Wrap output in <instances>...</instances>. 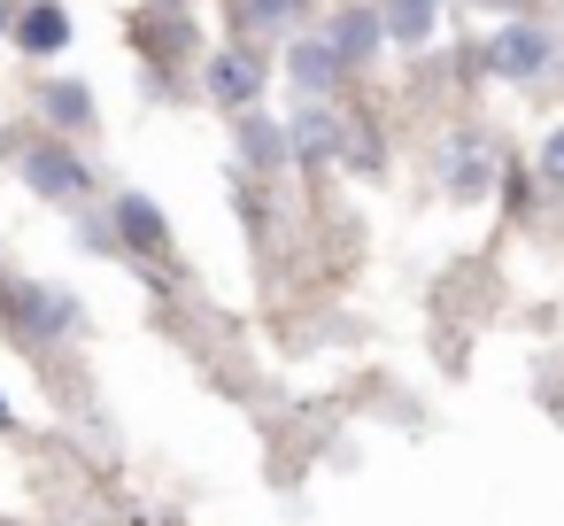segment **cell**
Segmentation results:
<instances>
[{
    "instance_id": "6da1fadb",
    "label": "cell",
    "mask_w": 564,
    "mask_h": 526,
    "mask_svg": "<svg viewBox=\"0 0 564 526\" xmlns=\"http://www.w3.org/2000/svg\"><path fill=\"white\" fill-rule=\"evenodd\" d=\"M9 310H17V325H24V333H40V341H55V333H70V325H78V302H70V294H55V287H9Z\"/></svg>"
},
{
    "instance_id": "7a4b0ae2",
    "label": "cell",
    "mask_w": 564,
    "mask_h": 526,
    "mask_svg": "<svg viewBox=\"0 0 564 526\" xmlns=\"http://www.w3.org/2000/svg\"><path fill=\"white\" fill-rule=\"evenodd\" d=\"M24 179L40 186V194H55V202H70V194H86L94 179H86V163L78 155H63V148H24Z\"/></svg>"
},
{
    "instance_id": "3957f363",
    "label": "cell",
    "mask_w": 564,
    "mask_h": 526,
    "mask_svg": "<svg viewBox=\"0 0 564 526\" xmlns=\"http://www.w3.org/2000/svg\"><path fill=\"white\" fill-rule=\"evenodd\" d=\"M487 63H495L502 78H533V71L549 63V32H533V24H510V32L487 47Z\"/></svg>"
},
{
    "instance_id": "277c9868",
    "label": "cell",
    "mask_w": 564,
    "mask_h": 526,
    "mask_svg": "<svg viewBox=\"0 0 564 526\" xmlns=\"http://www.w3.org/2000/svg\"><path fill=\"white\" fill-rule=\"evenodd\" d=\"M117 233H124L140 256H171V233H163L155 202H140V194H124V202H117Z\"/></svg>"
},
{
    "instance_id": "5b68a950",
    "label": "cell",
    "mask_w": 564,
    "mask_h": 526,
    "mask_svg": "<svg viewBox=\"0 0 564 526\" xmlns=\"http://www.w3.org/2000/svg\"><path fill=\"white\" fill-rule=\"evenodd\" d=\"M209 94L240 109L248 94H263V63H248V55H217V63H209Z\"/></svg>"
},
{
    "instance_id": "8992f818",
    "label": "cell",
    "mask_w": 564,
    "mask_h": 526,
    "mask_svg": "<svg viewBox=\"0 0 564 526\" xmlns=\"http://www.w3.org/2000/svg\"><path fill=\"white\" fill-rule=\"evenodd\" d=\"M17 40H24V47H32V55H55V47H63V40H70V17H63V9H55V0H40V9H32V17H24V24H17Z\"/></svg>"
},
{
    "instance_id": "52a82bcc",
    "label": "cell",
    "mask_w": 564,
    "mask_h": 526,
    "mask_svg": "<svg viewBox=\"0 0 564 526\" xmlns=\"http://www.w3.org/2000/svg\"><path fill=\"white\" fill-rule=\"evenodd\" d=\"M40 109L63 125V132H78V125H94V101H86V86H47L40 94Z\"/></svg>"
},
{
    "instance_id": "ba28073f",
    "label": "cell",
    "mask_w": 564,
    "mask_h": 526,
    "mask_svg": "<svg viewBox=\"0 0 564 526\" xmlns=\"http://www.w3.org/2000/svg\"><path fill=\"white\" fill-rule=\"evenodd\" d=\"M387 32H394L402 47H417V40L433 32V0H387Z\"/></svg>"
},
{
    "instance_id": "9c48e42d",
    "label": "cell",
    "mask_w": 564,
    "mask_h": 526,
    "mask_svg": "<svg viewBox=\"0 0 564 526\" xmlns=\"http://www.w3.org/2000/svg\"><path fill=\"white\" fill-rule=\"evenodd\" d=\"M333 71H340V63H333V47H325V40H302V47H294V78H302L310 94H317V86H333Z\"/></svg>"
},
{
    "instance_id": "30bf717a",
    "label": "cell",
    "mask_w": 564,
    "mask_h": 526,
    "mask_svg": "<svg viewBox=\"0 0 564 526\" xmlns=\"http://www.w3.org/2000/svg\"><path fill=\"white\" fill-rule=\"evenodd\" d=\"M240 148H248L256 163H279V155H286V132H279L271 117H240Z\"/></svg>"
},
{
    "instance_id": "8fae6325",
    "label": "cell",
    "mask_w": 564,
    "mask_h": 526,
    "mask_svg": "<svg viewBox=\"0 0 564 526\" xmlns=\"http://www.w3.org/2000/svg\"><path fill=\"white\" fill-rule=\"evenodd\" d=\"M371 40H379V24H371V17H340V24H333V40H325V47H333V63H348V55H364V47H371Z\"/></svg>"
},
{
    "instance_id": "7c38bea8",
    "label": "cell",
    "mask_w": 564,
    "mask_h": 526,
    "mask_svg": "<svg viewBox=\"0 0 564 526\" xmlns=\"http://www.w3.org/2000/svg\"><path fill=\"white\" fill-rule=\"evenodd\" d=\"M333 140H340V132H333L325 109H302V117H294V148H302V155H333Z\"/></svg>"
},
{
    "instance_id": "4fadbf2b",
    "label": "cell",
    "mask_w": 564,
    "mask_h": 526,
    "mask_svg": "<svg viewBox=\"0 0 564 526\" xmlns=\"http://www.w3.org/2000/svg\"><path fill=\"white\" fill-rule=\"evenodd\" d=\"M541 186H564V125H556L549 148H541Z\"/></svg>"
},
{
    "instance_id": "5bb4252c",
    "label": "cell",
    "mask_w": 564,
    "mask_h": 526,
    "mask_svg": "<svg viewBox=\"0 0 564 526\" xmlns=\"http://www.w3.org/2000/svg\"><path fill=\"white\" fill-rule=\"evenodd\" d=\"M248 17H256V24H294V0H256Z\"/></svg>"
},
{
    "instance_id": "9a60e30c",
    "label": "cell",
    "mask_w": 564,
    "mask_h": 526,
    "mask_svg": "<svg viewBox=\"0 0 564 526\" xmlns=\"http://www.w3.org/2000/svg\"><path fill=\"white\" fill-rule=\"evenodd\" d=\"M0 426H9V402H0Z\"/></svg>"
}]
</instances>
